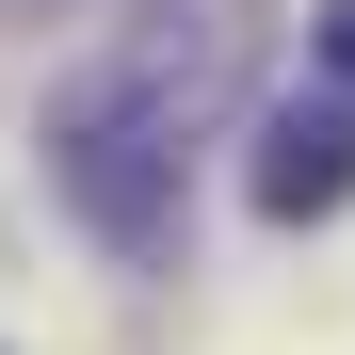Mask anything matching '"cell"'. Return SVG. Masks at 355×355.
<instances>
[{"label": "cell", "mask_w": 355, "mask_h": 355, "mask_svg": "<svg viewBox=\"0 0 355 355\" xmlns=\"http://www.w3.org/2000/svg\"><path fill=\"white\" fill-rule=\"evenodd\" d=\"M259 49H275V0H130L113 49L49 97V194L97 243H162L194 194V146L243 113Z\"/></svg>", "instance_id": "cell-1"}, {"label": "cell", "mask_w": 355, "mask_h": 355, "mask_svg": "<svg viewBox=\"0 0 355 355\" xmlns=\"http://www.w3.org/2000/svg\"><path fill=\"white\" fill-rule=\"evenodd\" d=\"M339 194H355V97L275 113V130H259V210H275V226H323Z\"/></svg>", "instance_id": "cell-2"}, {"label": "cell", "mask_w": 355, "mask_h": 355, "mask_svg": "<svg viewBox=\"0 0 355 355\" xmlns=\"http://www.w3.org/2000/svg\"><path fill=\"white\" fill-rule=\"evenodd\" d=\"M323 81L355 97V0H323Z\"/></svg>", "instance_id": "cell-3"}, {"label": "cell", "mask_w": 355, "mask_h": 355, "mask_svg": "<svg viewBox=\"0 0 355 355\" xmlns=\"http://www.w3.org/2000/svg\"><path fill=\"white\" fill-rule=\"evenodd\" d=\"M0 17H65V0H0Z\"/></svg>", "instance_id": "cell-4"}]
</instances>
